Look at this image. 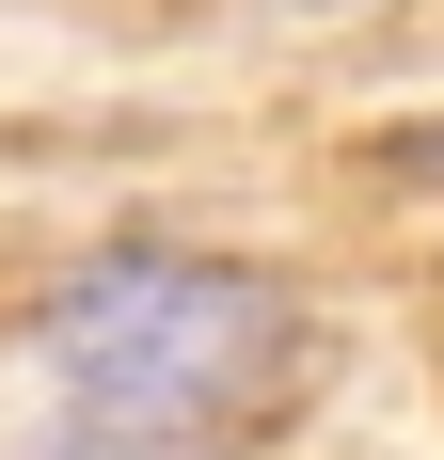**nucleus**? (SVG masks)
I'll return each mask as SVG.
<instances>
[{"label":"nucleus","instance_id":"f257e3e1","mask_svg":"<svg viewBox=\"0 0 444 460\" xmlns=\"http://www.w3.org/2000/svg\"><path fill=\"white\" fill-rule=\"evenodd\" d=\"M48 381H64L48 460H222L286 413L302 302L207 254H95L48 302Z\"/></svg>","mask_w":444,"mask_h":460}]
</instances>
